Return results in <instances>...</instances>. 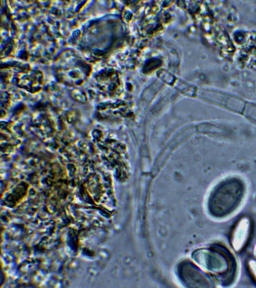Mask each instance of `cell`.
<instances>
[{"label":"cell","mask_w":256,"mask_h":288,"mask_svg":"<svg viewBox=\"0 0 256 288\" xmlns=\"http://www.w3.org/2000/svg\"><path fill=\"white\" fill-rule=\"evenodd\" d=\"M246 184L242 178L230 176L216 186L210 200L211 214L215 218L224 219L238 210L246 194Z\"/></svg>","instance_id":"1"},{"label":"cell","mask_w":256,"mask_h":288,"mask_svg":"<svg viewBox=\"0 0 256 288\" xmlns=\"http://www.w3.org/2000/svg\"><path fill=\"white\" fill-rule=\"evenodd\" d=\"M207 268L213 273L223 286L232 285L238 273V264L230 251L224 246H217L209 250Z\"/></svg>","instance_id":"2"}]
</instances>
